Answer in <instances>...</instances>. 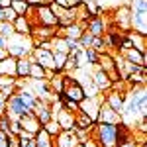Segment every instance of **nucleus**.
Listing matches in <instances>:
<instances>
[{"label":"nucleus","instance_id":"1","mask_svg":"<svg viewBox=\"0 0 147 147\" xmlns=\"http://www.w3.org/2000/svg\"><path fill=\"white\" fill-rule=\"evenodd\" d=\"M90 137H94L100 147H118V124L96 122L90 127Z\"/></svg>","mask_w":147,"mask_h":147},{"label":"nucleus","instance_id":"2","mask_svg":"<svg viewBox=\"0 0 147 147\" xmlns=\"http://www.w3.org/2000/svg\"><path fill=\"white\" fill-rule=\"evenodd\" d=\"M8 55L16 57V59H22V57H30L34 51V43H32V37L30 35H20L14 34L12 37H8V45H6Z\"/></svg>","mask_w":147,"mask_h":147},{"label":"nucleus","instance_id":"3","mask_svg":"<svg viewBox=\"0 0 147 147\" xmlns=\"http://www.w3.org/2000/svg\"><path fill=\"white\" fill-rule=\"evenodd\" d=\"M26 112H32V108L20 98L18 92H14L10 98L6 100V104H4V114H6L10 120H18V118H20L22 114H26Z\"/></svg>","mask_w":147,"mask_h":147},{"label":"nucleus","instance_id":"4","mask_svg":"<svg viewBox=\"0 0 147 147\" xmlns=\"http://www.w3.org/2000/svg\"><path fill=\"white\" fill-rule=\"evenodd\" d=\"M100 104H102V94H96V96H84V98L79 102V110L96 122L98 110H100Z\"/></svg>","mask_w":147,"mask_h":147},{"label":"nucleus","instance_id":"5","mask_svg":"<svg viewBox=\"0 0 147 147\" xmlns=\"http://www.w3.org/2000/svg\"><path fill=\"white\" fill-rule=\"evenodd\" d=\"M112 26H116L120 32L129 30V8H127V4H122L112 12Z\"/></svg>","mask_w":147,"mask_h":147},{"label":"nucleus","instance_id":"6","mask_svg":"<svg viewBox=\"0 0 147 147\" xmlns=\"http://www.w3.org/2000/svg\"><path fill=\"white\" fill-rule=\"evenodd\" d=\"M104 102L112 108L114 112L122 114V110H124V102H125V96H127V92H120V90H106L104 94Z\"/></svg>","mask_w":147,"mask_h":147},{"label":"nucleus","instance_id":"7","mask_svg":"<svg viewBox=\"0 0 147 147\" xmlns=\"http://www.w3.org/2000/svg\"><path fill=\"white\" fill-rule=\"evenodd\" d=\"M80 143L75 129H61L55 137H53V147H75Z\"/></svg>","mask_w":147,"mask_h":147},{"label":"nucleus","instance_id":"8","mask_svg":"<svg viewBox=\"0 0 147 147\" xmlns=\"http://www.w3.org/2000/svg\"><path fill=\"white\" fill-rule=\"evenodd\" d=\"M106 20L102 18L100 14L98 16H92L90 20H86V24H84V30L88 32V34L92 35V37H102V35L106 34Z\"/></svg>","mask_w":147,"mask_h":147},{"label":"nucleus","instance_id":"9","mask_svg":"<svg viewBox=\"0 0 147 147\" xmlns=\"http://www.w3.org/2000/svg\"><path fill=\"white\" fill-rule=\"evenodd\" d=\"M32 114L39 120L41 125L45 124V122H49V120L53 118V116H51V108H49V100H45V98H37V102H35L34 108H32Z\"/></svg>","mask_w":147,"mask_h":147},{"label":"nucleus","instance_id":"10","mask_svg":"<svg viewBox=\"0 0 147 147\" xmlns=\"http://www.w3.org/2000/svg\"><path fill=\"white\" fill-rule=\"evenodd\" d=\"M96 122H104V124H120V122H122V114L114 112L112 108L104 102V96H102V104H100V110H98Z\"/></svg>","mask_w":147,"mask_h":147},{"label":"nucleus","instance_id":"11","mask_svg":"<svg viewBox=\"0 0 147 147\" xmlns=\"http://www.w3.org/2000/svg\"><path fill=\"white\" fill-rule=\"evenodd\" d=\"M18 124H20V127H22L24 131H28V134H32V136H35V134L41 129V124H39V120H37V118H35L32 112L22 114V116L18 118Z\"/></svg>","mask_w":147,"mask_h":147},{"label":"nucleus","instance_id":"12","mask_svg":"<svg viewBox=\"0 0 147 147\" xmlns=\"http://www.w3.org/2000/svg\"><path fill=\"white\" fill-rule=\"evenodd\" d=\"M90 80H92L94 88H96L98 92H106V90H110V86H112V82H110V79H108V75H106L102 69H98V67H96L94 73H92Z\"/></svg>","mask_w":147,"mask_h":147},{"label":"nucleus","instance_id":"13","mask_svg":"<svg viewBox=\"0 0 147 147\" xmlns=\"http://www.w3.org/2000/svg\"><path fill=\"white\" fill-rule=\"evenodd\" d=\"M53 120L59 124L61 129H73V127H75V114L69 112V110H65V108L59 110V112L53 116Z\"/></svg>","mask_w":147,"mask_h":147},{"label":"nucleus","instance_id":"14","mask_svg":"<svg viewBox=\"0 0 147 147\" xmlns=\"http://www.w3.org/2000/svg\"><path fill=\"white\" fill-rule=\"evenodd\" d=\"M122 57H124L125 61H129V63H136V65H139V67H147V53L137 51L136 47H129V49L122 51Z\"/></svg>","mask_w":147,"mask_h":147},{"label":"nucleus","instance_id":"15","mask_svg":"<svg viewBox=\"0 0 147 147\" xmlns=\"http://www.w3.org/2000/svg\"><path fill=\"white\" fill-rule=\"evenodd\" d=\"M125 35H127V39L131 41V45L136 47L137 51L147 53V35H141V34H137V32H131V30H127Z\"/></svg>","mask_w":147,"mask_h":147},{"label":"nucleus","instance_id":"16","mask_svg":"<svg viewBox=\"0 0 147 147\" xmlns=\"http://www.w3.org/2000/svg\"><path fill=\"white\" fill-rule=\"evenodd\" d=\"M14 34H20V35H30L32 34V22L28 20V16H18L14 22Z\"/></svg>","mask_w":147,"mask_h":147},{"label":"nucleus","instance_id":"17","mask_svg":"<svg viewBox=\"0 0 147 147\" xmlns=\"http://www.w3.org/2000/svg\"><path fill=\"white\" fill-rule=\"evenodd\" d=\"M0 75L16 79V57L8 55V57H4V59L0 61Z\"/></svg>","mask_w":147,"mask_h":147},{"label":"nucleus","instance_id":"18","mask_svg":"<svg viewBox=\"0 0 147 147\" xmlns=\"http://www.w3.org/2000/svg\"><path fill=\"white\" fill-rule=\"evenodd\" d=\"M96 124L92 118H88L86 114H82L79 110V112H75V127L73 129H84V131H90V127Z\"/></svg>","mask_w":147,"mask_h":147},{"label":"nucleus","instance_id":"19","mask_svg":"<svg viewBox=\"0 0 147 147\" xmlns=\"http://www.w3.org/2000/svg\"><path fill=\"white\" fill-rule=\"evenodd\" d=\"M30 65H32L30 57L16 59V79H28L30 77Z\"/></svg>","mask_w":147,"mask_h":147},{"label":"nucleus","instance_id":"20","mask_svg":"<svg viewBox=\"0 0 147 147\" xmlns=\"http://www.w3.org/2000/svg\"><path fill=\"white\" fill-rule=\"evenodd\" d=\"M96 67L102 69L104 73H108V71L116 69V61H114V55H112V53H100V55H98V63H96Z\"/></svg>","mask_w":147,"mask_h":147},{"label":"nucleus","instance_id":"21","mask_svg":"<svg viewBox=\"0 0 147 147\" xmlns=\"http://www.w3.org/2000/svg\"><path fill=\"white\" fill-rule=\"evenodd\" d=\"M34 141H35V147H53V137L49 136L43 127L34 136Z\"/></svg>","mask_w":147,"mask_h":147},{"label":"nucleus","instance_id":"22","mask_svg":"<svg viewBox=\"0 0 147 147\" xmlns=\"http://www.w3.org/2000/svg\"><path fill=\"white\" fill-rule=\"evenodd\" d=\"M49 82V88H51V92L53 94H61L63 92V88H65V80H63V73H57L53 79L47 80Z\"/></svg>","mask_w":147,"mask_h":147},{"label":"nucleus","instance_id":"23","mask_svg":"<svg viewBox=\"0 0 147 147\" xmlns=\"http://www.w3.org/2000/svg\"><path fill=\"white\" fill-rule=\"evenodd\" d=\"M75 71H79V57L75 55V53H69L67 59H65V65H63V73L73 75Z\"/></svg>","mask_w":147,"mask_h":147},{"label":"nucleus","instance_id":"24","mask_svg":"<svg viewBox=\"0 0 147 147\" xmlns=\"http://www.w3.org/2000/svg\"><path fill=\"white\" fill-rule=\"evenodd\" d=\"M32 59V57H30ZM30 80H41L45 79V69L41 67L39 63H35V61H32V65H30V77H28Z\"/></svg>","mask_w":147,"mask_h":147},{"label":"nucleus","instance_id":"25","mask_svg":"<svg viewBox=\"0 0 147 147\" xmlns=\"http://www.w3.org/2000/svg\"><path fill=\"white\" fill-rule=\"evenodd\" d=\"M10 8L16 12L18 16H26V14H28V10H30V4H28L26 0H12Z\"/></svg>","mask_w":147,"mask_h":147},{"label":"nucleus","instance_id":"26","mask_svg":"<svg viewBox=\"0 0 147 147\" xmlns=\"http://www.w3.org/2000/svg\"><path fill=\"white\" fill-rule=\"evenodd\" d=\"M90 47L100 55V53H108V45H106V39H104V35L102 37H92L90 41Z\"/></svg>","mask_w":147,"mask_h":147},{"label":"nucleus","instance_id":"27","mask_svg":"<svg viewBox=\"0 0 147 147\" xmlns=\"http://www.w3.org/2000/svg\"><path fill=\"white\" fill-rule=\"evenodd\" d=\"M82 57H84L86 65H94V67H96V63H98V53H96L92 47H84V49H82Z\"/></svg>","mask_w":147,"mask_h":147},{"label":"nucleus","instance_id":"28","mask_svg":"<svg viewBox=\"0 0 147 147\" xmlns=\"http://www.w3.org/2000/svg\"><path fill=\"white\" fill-rule=\"evenodd\" d=\"M41 127H43V129H45V131H47V134H49V136H51V137H55L57 134L61 131V127H59V124H57V122H55V120H53V118H51L49 122H45V124L41 125Z\"/></svg>","mask_w":147,"mask_h":147},{"label":"nucleus","instance_id":"29","mask_svg":"<svg viewBox=\"0 0 147 147\" xmlns=\"http://www.w3.org/2000/svg\"><path fill=\"white\" fill-rule=\"evenodd\" d=\"M0 35H4V37H12L14 35V26H12V22H6V20L0 22Z\"/></svg>","mask_w":147,"mask_h":147},{"label":"nucleus","instance_id":"30","mask_svg":"<svg viewBox=\"0 0 147 147\" xmlns=\"http://www.w3.org/2000/svg\"><path fill=\"white\" fill-rule=\"evenodd\" d=\"M77 41H79V45L82 47V49H84V47H90L92 35L88 34V32H86V30H84V32H82V34H80V37H79V39H77Z\"/></svg>","mask_w":147,"mask_h":147},{"label":"nucleus","instance_id":"31","mask_svg":"<svg viewBox=\"0 0 147 147\" xmlns=\"http://www.w3.org/2000/svg\"><path fill=\"white\" fill-rule=\"evenodd\" d=\"M0 129L6 131V134H10V118L6 114H0Z\"/></svg>","mask_w":147,"mask_h":147},{"label":"nucleus","instance_id":"32","mask_svg":"<svg viewBox=\"0 0 147 147\" xmlns=\"http://www.w3.org/2000/svg\"><path fill=\"white\" fill-rule=\"evenodd\" d=\"M6 143H8V147H22V141H20V137L16 136V134H8Z\"/></svg>","mask_w":147,"mask_h":147},{"label":"nucleus","instance_id":"33","mask_svg":"<svg viewBox=\"0 0 147 147\" xmlns=\"http://www.w3.org/2000/svg\"><path fill=\"white\" fill-rule=\"evenodd\" d=\"M2 12H4V20H6V22H14V20L18 18V14L12 10V8H4Z\"/></svg>","mask_w":147,"mask_h":147},{"label":"nucleus","instance_id":"34","mask_svg":"<svg viewBox=\"0 0 147 147\" xmlns=\"http://www.w3.org/2000/svg\"><path fill=\"white\" fill-rule=\"evenodd\" d=\"M106 75H108L110 82H118V80H122V75H120V71H118V69H112V71H108Z\"/></svg>","mask_w":147,"mask_h":147},{"label":"nucleus","instance_id":"35","mask_svg":"<svg viewBox=\"0 0 147 147\" xmlns=\"http://www.w3.org/2000/svg\"><path fill=\"white\" fill-rule=\"evenodd\" d=\"M30 6H34V8H37V6H49L53 0H26Z\"/></svg>","mask_w":147,"mask_h":147},{"label":"nucleus","instance_id":"36","mask_svg":"<svg viewBox=\"0 0 147 147\" xmlns=\"http://www.w3.org/2000/svg\"><path fill=\"white\" fill-rule=\"evenodd\" d=\"M82 147H100L98 145V141H96V139H94V137H86V139H84V141H82Z\"/></svg>","mask_w":147,"mask_h":147},{"label":"nucleus","instance_id":"37","mask_svg":"<svg viewBox=\"0 0 147 147\" xmlns=\"http://www.w3.org/2000/svg\"><path fill=\"white\" fill-rule=\"evenodd\" d=\"M137 129H139V131H141V134H145V131H147L145 116H139V122H137Z\"/></svg>","mask_w":147,"mask_h":147},{"label":"nucleus","instance_id":"38","mask_svg":"<svg viewBox=\"0 0 147 147\" xmlns=\"http://www.w3.org/2000/svg\"><path fill=\"white\" fill-rule=\"evenodd\" d=\"M20 141H22V139H20ZM22 147H35L34 137H32V139H24V141H22Z\"/></svg>","mask_w":147,"mask_h":147},{"label":"nucleus","instance_id":"39","mask_svg":"<svg viewBox=\"0 0 147 147\" xmlns=\"http://www.w3.org/2000/svg\"><path fill=\"white\" fill-rule=\"evenodd\" d=\"M12 0H0V10H4V8H10Z\"/></svg>","mask_w":147,"mask_h":147},{"label":"nucleus","instance_id":"40","mask_svg":"<svg viewBox=\"0 0 147 147\" xmlns=\"http://www.w3.org/2000/svg\"><path fill=\"white\" fill-rule=\"evenodd\" d=\"M6 45H8V37L0 35V49H6Z\"/></svg>","mask_w":147,"mask_h":147},{"label":"nucleus","instance_id":"41","mask_svg":"<svg viewBox=\"0 0 147 147\" xmlns=\"http://www.w3.org/2000/svg\"><path fill=\"white\" fill-rule=\"evenodd\" d=\"M4 57H8V51H6V49H0V61H2Z\"/></svg>","mask_w":147,"mask_h":147},{"label":"nucleus","instance_id":"42","mask_svg":"<svg viewBox=\"0 0 147 147\" xmlns=\"http://www.w3.org/2000/svg\"><path fill=\"white\" fill-rule=\"evenodd\" d=\"M2 20H4V12L0 10V22H2Z\"/></svg>","mask_w":147,"mask_h":147},{"label":"nucleus","instance_id":"43","mask_svg":"<svg viewBox=\"0 0 147 147\" xmlns=\"http://www.w3.org/2000/svg\"><path fill=\"white\" fill-rule=\"evenodd\" d=\"M75 147H82V143H77V145H75Z\"/></svg>","mask_w":147,"mask_h":147}]
</instances>
